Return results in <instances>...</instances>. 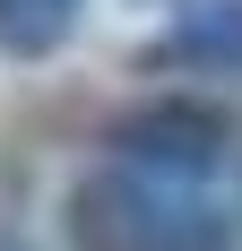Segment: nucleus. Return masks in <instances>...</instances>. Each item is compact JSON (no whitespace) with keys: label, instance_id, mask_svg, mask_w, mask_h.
Masks as SVG:
<instances>
[{"label":"nucleus","instance_id":"f03ea898","mask_svg":"<svg viewBox=\"0 0 242 251\" xmlns=\"http://www.w3.org/2000/svg\"><path fill=\"white\" fill-rule=\"evenodd\" d=\"M96 156L104 165H130V174H156V182L208 191V182L242 156V122L225 113L217 96L165 87V96H139V104H121V113H104Z\"/></svg>","mask_w":242,"mask_h":251},{"label":"nucleus","instance_id":"20e7f679","mask_svg":"<svg viewBox=\"0 0 242 251\" xmlns=\"http://www.w3.org/2000/svg\"><path fill=\"white\" fill-rule=\"evenodd\" d=\"M87 0H0V52L9 61H52L78 35Z\"/></svg>","mask_w":242,"mask_h":251},{"label":"nucleus","instance_id":"39448f33","mask_svg":"<svg viewBox=\"0 0 242 251\" xmlns=\"http://www.w3.org/2000/svg\"><path fill=\"white\" fill-rule=\"evenodd\" d=\"M0 251H26V243H18V234H9V226H0Z\"/></svg>","mask_w":242,"mask_h":251},{"label":"nucleus","instance_id":"f257e3e1","mask_svg":"<svg viewBox=\"0 0 242 251\" xmlns=\"http://www.w3.org/2000/svg\"><path fill=\"white\" fill-rule=\"evenodd\" d=\"M61 234L70 251H234L242 243V208L208 200L191 182H156L130 165H87L61 191Z\"/></svg>","mask_w":242,"mask_h":251},{"label":"nucleus","instance_id":"7ed1b4c3","mask_svg":"<svg viewBox=\"0 0 242 251\" xmlns=\"http://www.w3.org/2000/svg\"><path fill=\"white\" fill-rule=\"evenodd\" d=\"M139 70L242 78V0H173V26L139 52Z\"/></svg>","mask_w":242,"mask_h":251}]
</instances>
